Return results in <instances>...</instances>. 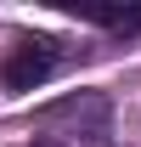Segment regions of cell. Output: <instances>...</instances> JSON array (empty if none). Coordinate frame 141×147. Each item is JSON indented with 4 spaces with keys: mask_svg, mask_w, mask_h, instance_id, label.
Listing matches in <instances>:
<instances>
[{
    "mask_svg": "<svg viewBox=\"0 0 141 147\" xmlns=\"http://www.w3.org/2000/svg\"><path fill=\"white\" fill-rule=\"evenodd\" d=\"M56 40H23L17 51L6 57V91H34L56 74Z\"/></svg>",
    "mask_w": 141,
    "mask_h": 147,
    "instance_id": "1",
    "label": "cell"
},
{
    "mask_svg": "<svg viewBox=\"0 0 141 147\" xmlns=\"http://www.w3.org/2000/svg\"><path fill=\"white\" fill-rule=\"evenodd\" d=\"M68 11L85 17V23H102V28H119V34H136L141 28V6H90V0H73Z\"/></svg>",
    "mask_w": 141,
    "mask_h": 147,
    "instance_id": "2",
    "label": "cell"
},
{
    "mask_svg": "<svg viewBox=\"0 0 141 147\" xmlns=\"http://www.w3.org/2000/svg\"><path fill=\"white\" fill-rule=\"evenodd\" d=\"M34 147H62V142H51V136H45V142H34Z\"/></svg>",
    "mask_w": 141,
    "mask_h": 147,
    "instance_id": "3",
    "label": "cell"
}]
</instances>
